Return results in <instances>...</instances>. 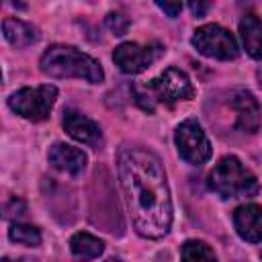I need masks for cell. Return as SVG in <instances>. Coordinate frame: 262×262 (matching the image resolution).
Here are the masks:
<instances>
[{
	"instance_id": "6da1fadb",
	"label": "cell",
	"mask_w": 262,
	"mask_h": 262,
	"mask_svg": "<svg viewBox=\"0 0 262 262\" xmlns=\"http://www.w3.org/2000/svg\"><path fill=\"white\" fill-rule=\"evenodd\" d=\"M117 170L135 231L149 239L166 235L172 225V199L162 162L149 149L121 145Z\"/></svg>"
},
{
	"instance_id": "7a4b0ae2",
	"label": "cell",
	"mask_w": 262,
	"mask_h": 262,
	"mask_svg": "<svg viewBox=\"0 0 262 262\" xmlns=\"http://www.w3.org/2000/svg\"><path fill=\"white\" fill-rule=\"evenodd\" d=\"M39 68L49 78H80L90 84L104 80L100 63L72 45H49L39 59Z\"/></svg>"
},
{
	"instance_id": "3957f363",
	"label": "cell",
	"mask_w": 262,
	"mask_h": 262,
	"mask_svg": "<svg viewBox=\"0 0 262 262\" xmlns=\"http://www.w3.org/2000/svg\"><path fill=\"white\" fill-rule=\"evenodd\" d=\"M135 100L143 111L154 113L156 104H174L178 100H190L194 96V86L190 78L178 70V68H168L164 70L158 78L149 80L143 86H135Z\"/></svg>"
},
{
	"instance_id": "277c9868",
	"label": "cell",
	"mask_w": 262,
	"mask_h": 262,
	"mask_svg": "<svg viewBox=\"0 0 262 262\" xmlns=\"http://www.w3.org/2000/svg\"><path fill=\"white\" fill-rule=\"evenodd\" d=\"M207 184L221 199H250L260 188L256 176L235 156L221 158L209 172Z\"/></svg>"
},
{
	"instance_id": "5b68a950",
	"label": "cell",
	"mask_w": 262,
	"mask_h": 262,
	"mask_svg": "<svg viewBox=\"0 0 262 262\" xmlns=\"http://www.w3.org/2000/svg\"><path fill=\"white\" fill-rule=\"evenodd\" d=\"M57 98V88L53 84H43L37 88H20L10 94L8 106L27 121L39 123L51 115V108Z\"/></svg>"
},
{
	"instance_id": "8992f818",
	"label": "cell",
	"mask_w": 262,
	"mask_h": 262,
	"mask_svg": "<svg viewBox=\"0 0 262 262\" xmlns=\"http://www.w3.org/2000/svg\"><path fill=\"white\" fill-rule=\"evenodd\" d=\"M192 45L196 47L199 53L207 55V57H215V59H235L237 57V43L235 37L223 29L217 23L211 25H203L194 31L192 35Z\"/></svg>"
},
{
	"instance_id": "52a82bcc",
	"label": "cell",
	"mask_w": 262,
	"mask_h": 262,
	"mask_svg": "<svg viewBox=\"0 0 262 262\" xmlns=\"http://www.w3.org/2000/svg\"><path fill=\"white\" fill-rule=\"evenodd\" d=\"M174 141H176V149L180 154V158L188 164H205L211 154H213V147L201 127V123L196 119H186L182 121L178 127H176V133H174Z\"/></svg>"
},
{
	"instance_id": "ba28073f",
	"label": "cell",
	"mask_w": 262,
	"mask_h": 262,
	"mask_svg": "<svg viewBox=\"0 0 262 262\" xmlns=\"http://www.w3.org/2000/svg\"><path fill=\"white\" fill-rule=\"evenodd\" d=\"M160 51H156L151 45H139V43H121L115 53L113 59L119 66L121 72L125 74H139L143 70H147L154 59L158 57Z\"/></svg>"
},
{
	"instance_id": "9c48e42d",
	"label": "cell",
	"mask_w": 262,
	"mask_h": 262,
	"mask_svg": "<svg viewBox=\"0 0 262 262\" xmlns=\"http://www.w3.org/2000/svg\"><path fill=\"white\" fill-rule=\"evenodd\" d=\"M61 123H63V129L68 131V135L74 137L76 141H80L88 147H94V149H98L102 145V131H100L98 123H94L80 111L66 108Z\"/></svg>"
},
{
	"instance_id": "30bf717a",
	"label": "cell",
	"mask_w": 262,
	"mask_h": 262,
	"mask_svg": "<svg viewBox=\"0 0 262 262\" xmlns=\"http://www.w3.org/2000/svg\"><path fill=\"white\" fill-rule=\"evenodd\" d=\"M47 160L55 170L66 172L70 176H78L86 168V154L68 143H53L49 147Z\"/></svg>"
},
{
	"instance_id": "8fae6325",
	"label": "cell",
	"mask_w": 262,
	"mask_h": 262,
	"mask_svg": "<svg viewBox=\"0 0 262 262\" xmlns=\"http://www.w3.org/2000/svg\"><path fill=\"white\" fill-rule=\"evenodd\" d=\"M231 106L235 111V127L244 133H256L260 127V106L252 92L239 90L231 98Z\"/></svg>"
},
{
	"instance_id": "7c38bea8",
	"label": "cell",
	"mask_w": 262,
	"mask_h": 262,
	"mask_svg": "<svg viewBox=\"0 0 262 262\" xmlns=\"http://www.w3.org/2000/svg\"><path fill=\"white\" fill-rule=\"evenodd\" d=\"M233 225L242 239L258 244L262 242V207L242 205L233 213Z\"/></svg>"
},
{
	"instance_id": "4fadbf2b",
	"label": "cell",
	"mask_w": 262,
	"mask_h": 262,
	"mask_svg": "<svg viewBox=\"0 0 262 262\" xmlns=\"http://www.w3.org/2000/svg\"><path fill=\"white\" fill-rule=\"evenodd\" d=\"M2 33H4L6 41L16 49H25V47L37 43V39H39L37 29L20 18H4Z\"/></svg>"
},
{
	"instance_id": "5bb4252c",
	"label": "cell",
	"mask_w": 262,
	"mask_h": 262,
	"mask_svg": "<svg viewBox=\"0 0 262 262\" xmlns=\"http://www.w3.org/2000/svg\"><path fill=\"white\" fill-rule=\"evenodd\" d=\"M239 35L246 51L254 59H262V20L256 14H246L239 20Z\"/></svg>"
},
{
	"instance_id": "9a60e30c",
	"label": "cell",
	"mask_w": 262,
	"mask_h": 262,
	"mask_svg": "<svg viewBox=\"0 0 262 262\" xmlns=\"http://www.w3.org/2000/svg\"><path fill=\"white\" fill-rule=\"evenodd\" d=\"M102 250H104V242L86 231H80L70 237V252L74 254L76 260H82V262L94 260L102 254Z\"/></svg>"
},
{
	"instance_id": "2e32d148",
	"label": "cell",
	"mask_w": 262,
	"mask_h": 262,
	"mask_svg": "<svg viewBox=\"0 0 262 262\" xmlns=\"http://www.w3.org/2000/svg\"><path fill=\"white\" fill-rule=\"evenodd\" d=\"M180 258H182V262H217L213 248L201 239L184 242V246L180 250Z\"/></svg>"
},
{
	"instance_id": "e0dca14e",
	"label": "cell",
	"mask_w": 262,
	"mask_h": 262,
	"mask_svg": "<svg viewBox=\"0 0 262 262\" xmlns=\"http://www.w3.org/2000/svg\"><path fill=\"white\" fill-rule=\"evenodd\" d=\"M10 239L23 246H39L41 244V231L33 225H25V223H14L8 231Z\"/></svg>"
},
{
	"instance_id": "ac0fdd59",
	"label": "cell",
	"mask_w": 262,
	"mask_h": 262,
	"mask_svg": "<svg viewBox=\"0 0 262 262\" xmlns=\"http://www.w3.org/2000/svg\"><path fill=\"white\" fill-rule=\"evenodd\" d=\"M104 23H106V27L111 29L113 35H125L127 29H129V18L121 12H108Z\"/></svg>"
},
{
	"instance_id": "d6986e66",
	"label": "cell",
	"mask_w": 262,
	"mask_h": 262,
	"mask_svg": "<svg viewBox=\"0 0 262 262\" xmlns=\"http://www.w3.org/2000/svg\"><path fill=\"white\" fill-rule=\"evenodd\" d=\"M156 6L162 8V10H164L168 16H172V18L178 16L180 10H182V4H180V2H156Z\"/></svg>"
},
{
	"instance_id": "ffe728a7",
	"label": "cell",
	"mask_w": 262,
	"mask_h": 262,
	"mask_svg": "<svg viewBox=\"0 0 262 262\" xmlns=\"http://www.w3.org/2000/svg\"><path fill=\"white\" fill-rule=\"evenodd\" d=\"M23 211H25V203H23V201H18V199H12V201H10V205H6V209H4V217L20 215Z\"/></svg>"
},
{
	"instance_id": "44dd1931",
	"label": "cell",
	"mask_w": 262,
	"mask_h": 262,
	"mask_svg": "<svg viewBox=\"0 0 262 262\" xmlns=\"http://www.w3.org/2000/svg\"><path fill=\"white\" fill-rule=\"evenodd\" d=\"M188 6H190V10H192V14H196V16H203V14L207 12V8H209L207 2H190Z\"/></svg>"
},
{
	"instance_id": "7402d4cb",
	"label": "cell",
	"mask_w": 262,
	"mask_h": 262,
	"mask_svg": "<svg viewBox=\"0 0 262 262\" xmlns=\"http://www.w3.org/2000/svg\"><path fill=\"white\" fill-rule=\"evenodd\" d=\"M104 262H121L119 258H108V260H104Z\"/></svg>"
},
{
	"instance_id": "603a6c76",
	"label": "cell",
	"mask_w": 262,
	"mask_h": 262,
	"mask_svg": "<svg viewBox=\"0 0 262 262\" xmlns=\"http://www.w3.org/2000/svg\"><path fill=\"white\" fill-rule=\"evenodd\" d=\"M260 256H262V252H260Z\"/></svg>"
}]
</instances>
